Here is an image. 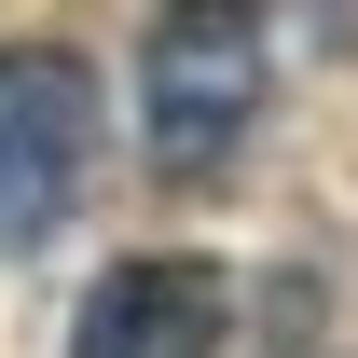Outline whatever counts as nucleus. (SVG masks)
<instances>
[{"mask_svg": "<svg viewBox=\"0 0 358 358\" xmlns=\"http://www.w3.org/2000/svg\"><path fill=\"white\" fill-rule=\"evenodd\" d=\"M275 96V55H262V14L248 0H152V42H138V138L166 179H221L248 152Z\"/></svg>", "mask_w": 358, "mask_h": 358, "instance_id": "obj_1", "label": "nucleus"}, {"mask_svg": "<svg viewBox=\"0 0 358 358\" xmlns=\"http://www.w3.org/2000/svg\"><path fill=\"white\" fill-rule=\"evenodd\" d=\"M69 358H234V275L207 248H124L69 317Z\"/></svg>", "mask_w": 358, "mask_h": 358, "instance_id": "obj_3", "label": "nucleus"}, {"mask_svg": "<svg viewBox=\"0 0 358 358\" xmlns=\"http://www.w3.org/2000/svg\"><path fill=\"white\" fill-rule=\"evenodd\" d=\"M110 152V96H96L83 42H0V248L28 262L69 234V207L96 193Z\"/></svg>", "mask_w": 358, "mask_h": 358, "instance_id": "obj_2", "label": "nucleus"}]
</instances>
